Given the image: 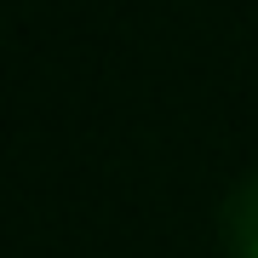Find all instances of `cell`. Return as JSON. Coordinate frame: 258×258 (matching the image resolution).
<instances>
[{
	"instance_id": "obj_1",
	"label": "cell",
	"mask_w": 258,
	"mask_h": 258,
	"mask_svg": "<svg viewBox=\"0 0 258 258\" xmlns=\"http://www.w3.org/2000/svg\"><path fill=\"white\" fill-rule=\"evenodd\" d=\"M218 230H224L230 258H258V172H247L230 195H224Z\"/></svg>"
}]
</instances>
